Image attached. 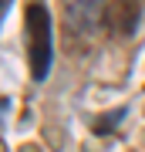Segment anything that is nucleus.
<instances>
[{
	"mask_svg": "<svg viewBox=\"0 0 145 152\" xmlns=\"http://www.w3.org/2000/svg\"><path fill=\"white\" fill-rule=\"evenodd\" d=\"M27 24V58H31V75L44 81L51 71V14L44 4H31L24 14Z\"/></svg>",
	"mask_w": 145,
	"mask_h": 152,
	"instance_id": "f257e3e1",
	"label": "nucleus"
},
{
	"mask_svg": "<svg viewBox=\"0 0 145 152\" xmlns=\"http://www.w3.org/2000/svg\"><path fill=\"white\" fill-rule=\"evenodd\" d=\"M138 14H142V7L135 4V0L105 4V27L111 34H118V37H128V34L135 31V24H138Z\"/></svg>",
	"mask_w": 145,
	"mask_h": 152,
	"instance_id": "f03ea898",
	"label": "nucleus"
}]
</instances>
